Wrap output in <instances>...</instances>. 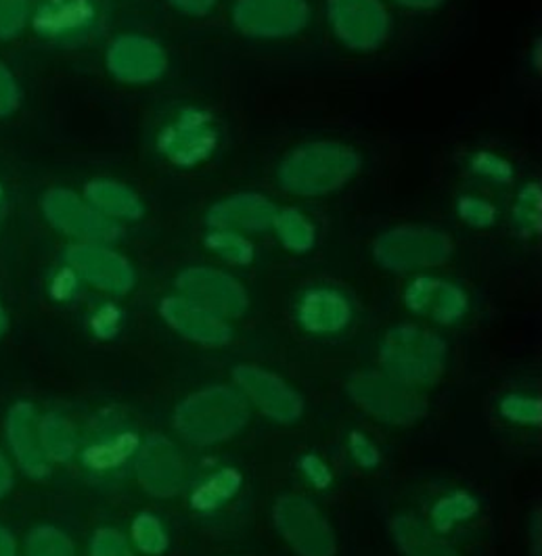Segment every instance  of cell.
<instances>
[{
  "label": "cell",
  "instance_id": "cell-1",
  "mask_svg": "<svg viewBox=\"0 0 542 556\" xmlns=\"http://www.w3.org/2000/svg\"><path fill=\"white\" fill-rule=\"evenodd\" d=\"M361 169L354 147L338 140H314L291 149L277 167V182L289 195L327 197L348 187Z\"/></svg>",
  "mask_w": 542,
  "mask_h": 556
},
{
  "label": "cell",
  "instance_id": "cell-2",
  "mask_svg": "<svg viewBox=\"0 0 542 556\" xmlns=\"http://www.w3.org/2000/svg\"><path fill=\"white\" fill-rule=\"evenodd\" d=\"M449 345L433 331L417 325H399L383 334L379 364L383 375L408 388L433 386L446 366Z\"/></svg>",
  "mask_w": 542,
  "mask_h": 556
},
{
  "label": "cell",
  "instance_id": "cell-3",
  "mask_svg": "<svg viewBox=\"0 0 542 556\" xmlns=\"http://www.w3.org/2000/svg\"><path fill=\"white\" fill-rule=\"evenodd\" d=\"M250 420L245 397L232 388L216 386L182 400L174 413L176 431L193 445L223 444Z\"/></svg>",
  "mask_w": 542,
  "mask_h": 556
},
{
  "label": "cell",
  "instance_id": "cell-4",
  "mask_svg": "<svg viewBox=\"0 0 542 556\" xmlns=\"http://www.w3.org/2000/svg\"><path fill=\"white\" fill-rule=\"evenodd\" d=\"M375 262L392 273L436 268L451 260L453 241L433 226L402 224L381 232L373 243Z\"/></svg>",
  "mask_w": 542,
  "mask_h": 556
},
{
  "label": "cell",
  "instance_id": "cell-5",
  "mask_svg": "<svg viewBox=\"0 0 542 556\" xmlns=\"http://www.w3.org/2000/svg\"><path fill=\"white\" fill-rule=\"evenodd\" d=\"M31 28L59 49H80L103 29L101 0H31Z\"/></svg>",
  "mask_w": 542,
  "mask_h": 556
},
{
  "label": "cell",
  "instance_id": "cell-6",
  "mask_svg": "<svg viewBox=\"0 0 542 556\" xmlns=\"http://www.w3.org/2000/svg\"><path fill=\"white\" fill-rule=\"evenodd\" d=\"M348 395L365 413L394 427L415 425L428 413V400L424 393L381 372L354 375L348 381Z\"/></svg>",
  "mask_w": 542,
  "mask_h": 556
},
{
  "label": "cell",
  "instance_id": "cell-7",
  "mask_svg": "<svg viewBox=\"0 0 542 556\" xmlns=\"http://www.w3.org/2000/svg\"><path fill=\"white\" fill-rule=\"evenodd\" d=\"M220 144L216 117L201 108L189 105L172 117L157 137V149L172 166L191 169L205 164Z\"/></svg>",
  "mask_w": 542,
  "mask_h": 556
},
{
  "label": "cell",
  "instance_id": "cell-8",
  "mask_svg": "<svg viewBox=\"0 0 542 556\" xmlns=\"http://www.w3.org/2000/svg\"><path fill=\"white\" fill-rule=\"evenodd\" d=\"M273 521L298 556H336V533L313 502L286 494L273 506Z\"/></svg>",
  "mask_w": 542,
  "mask_h": 556
},
{
  "label": "cell",
  "instance_id": "cell-9",
  "mask_svg": "<svg viewBox=\"0 0 542 556\" xmlns=\"http://www.w3.org/2000/svg\"><path fill=\"white\" fill-rule=\"evenodd\" d=\"M327 17L350 51L371 53L390 36V15L381 0H327Z\"/></svg>",
  "mask_w": 542,
  "mask_h": 556
},
{
  "label": "cell",
  "instance_id": "cell-10",
  "mask_svg": "<svg viewBox=\"0 0 542 556\" xmlns=\"http://www.w3.org/2000/svg\"><path fill=\"white\" fill-rule=\"evenodd\" d=\"M241 34L257 40H281L304 31L311 22L306 0H237L230 11Z\"/></svg>",
  "mask_w": 542,
  "mask_h": 556
},
{
  "label": "cell",
  "instance_id": "cell-11",
  "mask_svg": "<svg viewBox=\"0 0 542 556\" xmlns=\"http://www.w3.org/2000/svg\"><path fill=\"white\" fill-rule=\"evenodd\" d=\"M40 207L47 223L80 243H112L122 232L119 224L94 212L85 197L63 187L49 189L40 199Z\"/></svg>",
  "mask_w": 542,
  "mask_h": 556
},
{
  "label": "cell",
  "instance_id": "cell-12",
  "mask_svg": "<svg viewBox=\"0 0 542 556\" xmlns=\"http://www.w3.org/2000/svg\"><path fill=\"white\" fill-rule=\"evenodd\" d=\"M182 298L227 318H239L250 307V295L237 278L212 266H189L176 277Z\"/></svg>",
  "mask_w": 542,
  "mask_h": 556
},
{
  "label": "cell",
  "instance_id": "cell-13",
  "mask_svg": "<svg viewBox=\"0 0 542 556\" xmlns=\"http://www.w3.org/2000/svg\"><path fill=\"white\" fill-rule=\"evenodd\" d=\"M105 63L117 83L153 84L168 72V55L164 47L144 34H119L108 47Z\"/></svg>",
  "mask_w": 542,
  "mask_h": 556
},
{
  "label": "cell",
  "instance_id": "cell-14",
  "mask_svg": "<svg viewBox=\"0 0 542 556\" xmlns=\"http://www.w3.org/2000/svg\"><path fill=\"white\" fill-rule=\"evenodd\" d=\"M232 377L248 400L266 417L281 425H293L304 415L302 395L275 372L252 364H239Z\"/></svg>",
  "mask_w": 542,
  "mask_h": 556
},
{
  "label": "cell",
  "instance_id": "cell-15",
  "mask_svg": "<svg viewBox=\"0 0 542 556\" xmlns=\"http://www.w3.org/2000/svg\"><path fill=\"white\" fill-rule=\"evenodd\" d=\"M65 260L74 275L112 295H126L137 282L133 264L105 243H76L67 250Z\"/></svg>",
  "mask_w": 542,
  "mask_h": 556
},
{
  "label": "cell",
  "instance_id": "cell-16",
  "mask_svg": "<svg viewBox=\"0 0 542 556\" xmlns=\"http://www.w3.org/2000/svg\"><path fill=\"white\" fill-rule=\"evenodd\" d=\"M404 304L438 325H457L469 312V298L457 282L446 278L421 275L404 289Z\"/></svg>",
  "mask_w": 542,
  "mask_h": 556
},
{
  "label": "cell",
  "instance_id": "cell-17",
  "mask_svg": "<svg viewBox=\"0 0 542 556\" xmlns=\"http://www.w3.org/2000/svg\"><path fill=\"white\" fill-rule=\"evenodd\" d=\"M137 475L147 494L171 498L185 485V463L168 438L151 435L139 450Z\"/></svg>",
  "mask_w": 542,
  "mask_h": 556
},
{
  "label": "cell",
  "instance_id": "cell-18",
  "mask_svg": "<svg viewBox=\"0 0 542 556\" xmlns=\"http://www.w3.org/2000/svg\"><path fill=\"white\" fill-rule=\"evenodd\" d=\"M277 205L262 193H232L212 203L205 212V224L212 230H235L241 235L264 232L273 228Z\"/></svg>",
  "mask_w": 542,
  "mask_h": 556
},
{
  "label": "cell",
  "instance_id": "cell-19",
  "mask_svg": "<svg viewBox=\"0 0 542 556\" xmlns=\"http://www.w3.org/2000/svg\"><path fill=\"white\" fill-rule=\"evenodd\" d=\"M160 312L176 333L200 345H227L232 337V329L223 316L182 295L164 298L160 304Z\"/></svg>",
  "mask_w": 542,
  "mask_h": 556
},
{
  "label": "cell",
  "instance_id": "cell-20",
  "mask_svg": "<svg viewBox=\"0 0 542 556\" xmlns=\"http://www.w3.org/2000/svg\"><path fill=\"white\" fill-rule=\"evenodd\" d=\"M352 304L340 289L311 287L295 306L298 323L313 334H333L343 331L352 323Z\"/></svg>",
  "mask_w": 542,
  "mask_h": 556
},
{
  "label": "cell",
  "instance_id": "cell-21",
  "mask_svg": "<svg viewBox=\"0 0 542 556\" xmlns=\"http://www.w3.org/2000/svg\"><path fill=\"white\" fill-rule=\"evenodd\" d=\"M86 203L112 223H137L144 216L143 199L128 185L112 178H94L85 187Z\"/></svg>",
  "mask_w": 542,
  "mask_h": 556
},
{
  "label": "cell",
  "instance_id": "cell-22",
  "mask_svg": "<svg viewBox=\"0 0 542 556\" xmlns=\"http://www.w3.org/2000/svg\"><path fill=\"white\" fill-rule=\"evenodd\" d=\"M139 447V435L130 429H105L90 438L83 452L85 467L90 473L108 475L130 460Z\"/></svg>",
  "mask_w": 542,
  "mask_h": 556
},
{
  "label": "cell",
  "instance_id": "cell-23",
  "mask_svg": "<svg viewBox=\"0 0 542 556\" xmlns=\"http://www.w3.org/2000/svg\"><path fill=\"white\" fill-rule=\"evenodd\" d=\"M390 531L402 556H458L446 540L413 515L394 517Z\"/></svg>",
  "mask_w": 542,
  "mask_h": 556
},
{
  "label": "cell",
  "instance_id": "cell-24",
  "mask_svg": "<svg viewBox=\"0 0 542 556\" xmlns=\"http://www.w3.org/2000/svg\"><path fill=\"white\" fill-rule=\"evenodd\" d=\"M273 230L279 243L291 253H308L316 245V226L302 210L293 205L277 207Z\"/></svg>",
  "mask_w": 542,
  "mask_h": 556
},
{
  "label": "cell",
  "instance_id": "cell-25",
  "mask_svg": "<svg viewBox=\"0 0 542 556\" xmlns=\"http://www.w3.org/2000/svg\"><path fill=\"white\" fill-rule=\"evenodd\" d=\"M241 483H243V477L237 469H230V467L220 469L218 473L205 479L200 488H196L191 496V506L200 513L216 510L237 496V492L241 490Z\"/></svg>",
  "mask_w": 542,
  "mask_h": 556
},
{
  "label": "cell",
  "instance_id": "cell-26",
  "mask_svg": "<svg viewBox=\"0 0 542 556\" xmlns=\"http://www.w3.org/2000/svg\"><path fill=\"white\" fill-rule=\"evenodd\" d=\"M542 189L539 182L524 185L515 195L512 207V224L519 237H534L541 230Z\"/></svg>",
  "mask_w": 542,
  "mask_h": 556
},
{
  "label": "cell",
  "instance_id": "cell-27",
  "mask_svg": "<svg viewBox=\"0 0 542 556\" xmlns=\"http://www.w3.org/2000/svg\"><path fill=\"white\" fill-rule=\"evenodd\" d=\"M28 408H17L13 415H11V442L13 447L17 452V458L22 460L24 469H28L29 475H42L47 471V465H45V456L40 452V447L36 445L34 440V429L29 425Z\"/></svg>",
  "mask_w": 542,
  "mask_h": 556
},
{
  "label": "cell",
  "instance_id": "cell-28",
  "mask_svg": "<svg viewBox=\"0 0 542 556\" xmlns=\"http://www.w3.org/2000/svg\"><path fill=\"white\" fill-rule=\"evenodd\" d=\"M205 248L235 266H248L256 255L254 243L235 230H210L205 235Z\"/></svg>",
  "mask_w": 542,
  "mask_h": 556
},
{
  "label": "cell",
  "instance_id": "cell-29",
  "mask_svg": "<svg viewBox=\"0 0 542 556\" xmlns=\"http://www.w3.org/2000/svg\"><path fill=\"white\" fill-rule=\"evenodd\" d=\"M480 510L478 501L467 492H455L433 504L431 508V526L436 531H449L458 521H469Z\"/></svg>",
  "mask_w": 542,
  "mask_h": 556
},
{
  "label": "cell",
  "instance_id": "cell-30",
  "mask_svg": "<svg viewBox=\"0 0 542 556\" xmlns=\"http://www.w3.org/2000/svg\"><path fill=\"white\" fill-rule=\"evenodd\" d=\"M133 540L144 555L160 556L166 553L171 540L155 515L143 513L133 523Z\"/></svg>",
  "mask_w": 542,
  "mask_h": 556
},
{
  "label": "cell",
  "instance_id": "cell-31",
  "mask_svg": "<svg viewBox=\"0 0 542 556\" xmlns=\"http://www.w3.org/2000/svg\"><path fill=\"white\" fill-rule=\"evenodd\" d=\"M501 415L515 425L539 427L542 420V406L539 397H530L524 393H509L501 400Z\"/></svg>",
  "mask_w": 542,
  "mask_h": 556
},
{
  "label": "cell",
  "instance_id": "cell-32",
  "mask_svg": "<svg viewBox=\"0 0 542 556\" xmlns=\"http://www.w3.org/2000/svg\"><path fill=\"white\" fill-rule=\"evenodd\" d=\"M42 444L51 454V458L65 460L74 454L76 438L63 418L49 417L42 427Z\"/></svg>",
  "mask_w": 542,
  "mask_h": 556
},
{
  "label": "cell",
  "instance_id": "cell-33",
  "mask_svg": "<svg viewBox=\"0 0 542 556\" xmlns=\"http://www.w3.org/2000/svg\"><path fill=\"white\" fill-rule=\"evenodd\" d=\"M31 17V0H0V40H15Z\"/></svg>",
  "mask_w": 542,
  "mask_h": 556
},
{
  "label": "cell",
  "instance_id": "cell-34",
  "mask_svg": "<svg viewBox=\"0 0 542 556\" xmlns=\"http://www.w3.org/2000/svg\"><path fill=\"white\" fill-rule=\"evenodd\" d=\"M457 216L461 223L471 228H490L496 224L499 212L494 203H490L484 197L461 195L457 199Z\"/></svg>",
  "mask_w": 542,
  "mask_h": 556
},
{
  "label": "cell",
  "instance_id": "cell-35",
  "mask_svg": "<svg viewBox=\"0 0 542 556\" xmlns=\"http://www.w3.org/2000/svg\"><path fill=\"white\" fill-rule=\"evenodd\" d=\"M471 172L478 174L480 178L496 182V185H509L515 178L512 162L492 151H478L471 157Z\"/></svg>",
  "mask_w": 542,
  "mask_h": 556
},
{
  "label": "cell",
  "instance_id": "cell-36",
  "mask_svg": "<svg viewBox=\"0 0 542 556\" xmlns=\"http://www.w3.org/2000/svg\"><path fill=\"white\" fill-rule=\"evenodd\" d=\"M29 556H74V548L55 529H38L29 540Z\"/></svg>",
  "mask_w": 542,
  "mask_h": 556
},
{
  "label": "cell",
  "instance_id": "cell-37",
  "mask_svg": "<svg viewBox=\"0 0 542 556\" xmlns=\"http://www.w3.org/2000/svg\"><path fill=\"white\" fill-rule=\"evenodd\" d=\"M22 86L4 61H0V119L11 117L22 108Z\"/></svg>",
  "mask_w": 542,
  "mask_h": 556
},
{
  "label": "cell",
  "instance_id": "cell-38",
  "mask_svg": "<svg viewBox=\"0 0 542 556\" xmlns=\"http://www.w3.org/2000/svg\"><path fill=\"white\" fill-rule=\"evenodd\" d=\"M90 556H135L124 535L115 529H101L97 531L92 546H90Z\"/></svg>",
  "mask_w": 542,
  "mask_h": 556
},
{
  "label": "cell",
  "instance_id": "cell-39",
  "mask_svg": "<svg viewBox=\"0 0 542 556\" xmlns=\"http://www.w3.org/2000/svg\"><path fill=\"white\" fill-rule=\"evenodd\" d=\"M350 454L352 458L363 467V469H375L381 463V454L377 450V445L373 444L371 440L361 433V431H352L350 433Z\"/></svg>",
  "mask_w": 542,
  "mask_h": 556
},
{
  "label": "cell",
  "instance_id": "cell-40",
  "mask_svg": "<svg viewBox=\"0 0 542 556\" xmlns=\"http://www.w3.org/2000/svg\"><path fill=\"white\" fill-rule=\"evenodd\" d=\"M300 469H302L304 477L313 483L314 488H318V490L329 488L331 481H333L331 469H329V467L325 465V460L318 458L316 454H304V456L300 458Z\"/></svg>",
  "mask_w": 542,
  "mask_h": 556
},
{
  "label": "cell",
  "instance_id": "cell-41",
  "mask_svg": "<svg viewBox=\"0 0 542 556\" xmlns=\"http://www.w3.org/2000/svg\"><path fill=\"white\" fill-rule=\"evenodd\" d=\"M92 327H94V333L103 339H110L117 333L119 329V312L114 306L103 307L94 320H92Z\"/></svg>",
  "mask_w": 542,
  "mask_h": 556
},
{
  "label": "cell",
  "instance_id": "cell-42",
  "mask_svg": "<svg viewBox=\"0 0 542 556\" xmlns=\"http://www.w3.org/2000/svg\"><path fill=\"white\" fill-rule=\"evenodd\" d=\"M168 2L178 11L193 15V17H203V15L212 13L218 4V0H168Z\"/></svg>",
  "mask_w": 542,
  "mask_h": 556
},
{
  "label": "cell",
  "instance_id": "cell-43",
  "mask_svg": "<svg viewBox=\"0 0 542 556\" xmlns=\"http://www.w3.org/2000/svg\"><path fill=\"white\" fill-rule=\"evenodd\" d=\"M392 2L413 11H429V9H438L444 0H392Z\"/></svg>",
  "mask_w": 542,
  "mask_h": 556
},
{
  "label": "cell",
  "instance_id": "cell-44",
  "mask_svg": "<svg viewBox=\"0 0 542 556\" xmlns=\"http://www.w3.org/2000/svg\"><path fill=\"white\" fill-rule=\"evenodd\" d=\"M4 327H7V316H4V309L0 306V334L4 333Z\"/></svg>",
  "mask_w": 542,
  "mask_h": 556
},
{
  "label": "cell",
  "instance_id": "cell-45",
  "mask_svg": "<svg viewBox=\"0 0 542 556\" xmlns=\"http://www.w3.org/2000/svg\"><path fill=\"white\" fill-rule=\"evenodd\" d=\"M0 210H2V191H0Z\"/></svg>",
  "mask_w": 542,
  "mask_h": 556
}]
</instances>
